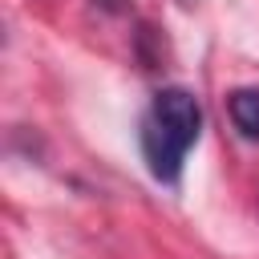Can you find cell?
Listing matches in <instances>:
<instances>
[{"label": "cell", "instance_id": "6da1fadb", "mask_svg": "<svg viewBox=\"0 0 259 259\" xmlns=\"http://www.w3.org/2000/svg\"><path fill=\"white\" fill-rule=\"evenodd\" d=\"M142 154L158 182H178L186 154L202 138V105L190 89L166 85L154 93L146 117H142Z\"/></svg>", "mask_w": 259, "mask_h": 259}, {"label": "cell", "instance_id": "7a4b0ae2", "mask_svg": "<svg viewBox=\"0 0 259 259\" xmlns=\"http://www.w3.org/2000/svg\"><path fill=\"white\" fill-rule=\"evenodd\" d=\"M227 113H231V125L259 142V85H243V89H231L227 93Z\"/></svg>", "mask_w": 259, "mask_h": 259}]
</instances>
